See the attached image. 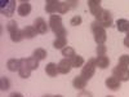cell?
<instances>
[{
  "label": "cell",
  "mask_w": 129,
  "mask_h": 97,
  "mask_svg": "<svg viewBox=\"0 0 129 97\" xmlns=\"http://www.w3.org/2000/svg\"><path fill=\"white\" fill-rule=\"evenodd\" d=\"M116 29L119 32H128L129 31V21L128 19H117L116 21Z\"/></svg>",
  "instance_id": "obj_18"
},
{
  "label": "cell",
  "mask_w": 129,
  "mask_h": 97,
  "mask_svg": "<svg viewBox=\"0 0 129 97\" xmlns=\"http://www.w3.org/2000/svg\"><path fill=\"white\" fill-rule=\"evenodd\" d=\"M14 9H16V2H13V0H5V2L3 0V2H0V12H2L3 16L5 17L13 16Z\"/></svg>",
  "instance_id": "obj_6"
},
{
  "label": "cell",
  "mask_w": 129,
  "mask_h": 97,
  "mask_svg": "<svg viewBox=\"0 0 129 97\" xmlns=\"http://www.w3.org/2000/svg\"><path fill=\"white\" fill-rule=\"evenodd\" d=\"M112 75L120 82H128L129 80V67L121 66V65L117 63V66H115L112 70Z\"/></svg>",
  "instance_id": "obj_5"
},
{
  "label": "cell",
  "mask_w": 129,
  "mask_h": 97,
  "mask_svg": "<svg viewBox=\"0 0 129 97\" xmlns=\"http://www.w3.org/2000/svg\"><path fill=\"white\" fill-rule=\"evenodd\" d=\"M124 45H125L126 48H129V31L126 32V36H125V39H124Z\"/></svg>",
  "instance_id": "obj_32"
},
{
  "label": "cell",
  "mask_w": 129,
  "mask_h": 97,
  "mask_svg": "<svg viewBox=\"0 0 129 97\" xmlns=\"http://www.w3.org/2000/svg\"><path fill=\"white\" fill-rule=\"evenodd\" d=\"M10 88V82L8 78L5 77H2V79H0V89L2 91H8Z\"/></svg>",
  "instance_id": "obj_27"
},
{
  "label": "cell",
  "mask_w": 129,
  "mask_h": 97,
  "mask_svg": "<svg viewBox=\"0 0 129 97\" xmlns=\"http://www.w3.org/2000/svg\"><path fill=\"white\" fill-rule=\"evenodd\" d=\"M90 29H92V32H93V36H94V40L97 44H105V41L107 39V34H106V29L102 27L97 21L90 23Z\"/></svg>",
  "instance_id": "obj_2"
},
{
  "label": "cell",
  "mask_w": 129,
  "mask_h": 97,
  "mask_svg": "<svg viewBox=\"0 0 129 97\" xmlns=\"http://www.w3.org/2000/svg\"><path fill=\"white\" fill-rule=\"evenodd\" d=\"M58 72L59 74H69L72 69L71 66V61L69 58H62L59 62H58Z\"/></svg>",
  "instance_id": "obj_10"
},
{
  "label": "cell",
  "mask_w": 129,
  "mask_h": 97,
  "mask_svg": "<svg viewBox=\"0 0 129 97\" xmlns=\"http://www.w3.org/2000/svg\"><path fill=\"white\" fill-rule=\"evenodd\" d=\"M119 65L128 67V66H129V55H123V56H120V58H119Z\"/></svg>",
  "instance_id": "obj_29"
},
{
  "label": "cell",
  "mask_w": 129,
  "mask_h": 97,
  "mask_svg": "<svg viewBox=\"0 0 129 97\" xmlns=\"http://www.w3.org/2000/svg\"><path fill=\"white\" fill-rule=\"evenodd\" d=\"M81 17L80 16H74L72 18H71V21H70V25H72V26H79V25H81Z\"/></svg>",
  "instance_id": "obj_31"
},
{
  "label": "cell",
  "mask_w": 129,
  "mask_h": 97,
  "mask_svg": "<svg viewBox=\"0 0 129 97\" xmlns=\"http://www.w3.org/2000/svg\"><path fill=\"white\" fill-rule=\"evenodd\" d=\"M107 97H114V96H107Z\"/></svg>",
  "instance_id": "obj_38"
},
{
  "label": "cell",
  "mask_w": 129,
  "mask_h": 97,
  "mask_svg": "<svg viewBox=\"0 0 129 97\" xmlns=\"http://www.w3.org/2000/svg\"><path fill=\"white\" fill-rule=\"evenodd\" d=\"M44 97H53V96H50V94H47V96H44Z\"/></svg>",
  "instance_id": "obj_37"
},
{
  "label": "cell",
  "mask_w": 129,
  "mask_h": 97,
  "mask_svg": "<svg viewBox=\"0 0 129 97\" xmlns=\"http://www.w3.org/2000/svg\"><path fill=\"white\" fill-rule=\"evenodd\" d=\"M58 7H59V2H57V0H47L45 2V12L52 16V14L58 12Z\"/></svg>",
  "instance_id": "obj_11"
},
{
  "label": "cell",
  "mask_w": 129,
  "mask_h": 97,
  "mask_svg": "<svg viewBox=\"0 0 129 97\" xmlns=\"http://www.w3.org/2000/svg\"><path fill=\"white\" fill-rule=\"evenodd\" d=\"M70 61H71V66L72 67H76L78 69V67H83L84 66V58L81 56H78L76 55L75 57H72Z\"/></svg>",
  "instance_id": "obj_22"
},
{
  "label": "cell",
  "mask_w": 129,
  "mask_h": 97,
  "mask_svg": "<svg viewBox=\"0 0 129 97\" xmlns=\"http://www.w3.org/2000/svg\"><path fill=\"white\" fill-rule=\"evenodd\" d=\"M95 21L98 22L102 27L107 29V27H111L112 23H114V19H112V16L110 13V10H107V9H103L101 14L98 17H95Z\"/></svg>",
  "instance_id": "obj_4"
},
{
  "label": "cell",
  "mask_w": 129,
  "mask_h": 97,
  "mask_svg": "<svg viewBox=\"0 0 129 97\" xmlns=\"http://www.w3.org/2000/svg\"><path fill=\"white\" fill-rule=\"evenodd\" d=\"M31 71H32V70L30 69V66L27 65L26 58H21V66H19V70H18L19 77L23 78V79H27V78H30Z\"/></svg>",
  "instance_id": "obj_9"
},
{
  "label": "cell",
  "mask_w": 129,
  "mask_h": 97,
  "mask_svg": "<svg viewBox=\"0 0 129 97\" xmlns=\"http://www.w3.org/2000/svg\"><path fill=\"white\" fill-rule=\"evenodd\" d=\"M53 97H63V96H61V94H57V96H53Z\"/></svg>",
  "instance_id": "obj_36"
},
{
  "label": "cell",
  "mask_w": 129,
  "mask_h": 97,
  "mask_svg": "<svg viewBox=\"0 0 129 97\" xmlns=\"http://www.w3.org/2000/svg\"><path fill=\"white\" fill-rule=\"evenodd\" d=\"M26 61H27V65L30 66V69L31 70H38V67H39V61L35 58V57H28V58H26Z\"/></svg>",
  "instance_id": "obj_25"
},
{
  "label": "cell",
  "mask_w": 129,
  "mask_h": 97,
  "mask_svg": "<svg viewBox=\"0 0 129 97\" xmlns=\"http://www.w3.org/2000/svg\"><path fill=\"white\" fill-rule=\"evenodd\" d=\"M22 39H25L23 34H22V30H17V31L10 34V40H12L13 43H19Z\"/></svg>",
  "instance_id": "obj_24"
},
{
  "label": "cell",
  "mask_w": 129,
  "mask_h": 97,
  "mask_svg": "<svg viewBox=\"0 0 129 97\" xmlns=\"http://www.w3.org/2000/svg\"><path fill=\"white\" fill-rule=\"evenodd\" d=\"M49 27L57 38H67V30L62 25V18L58 14H52L49 18Z\"/></svg>",
  "instance_id": "obj_1"
},
{
  "label": "cell",
  "mask_w": 129,
  "mask_h": 97,
  "mask_svg": "<svg viewBox=\"0 0 129 97\" xmlns=\"http://www.w3.org/2000/svg\"><path fill=\"white\" fill-rule=\"evenodd\" d=\"M78 97H92V94H90L89 92H85V91H84V92H81Z\"/></svg>",
  "instance_id": "obj_34"
},
{
  "label": "cell",
  "mask_w": 129,
  "mask_h": 97,
  "mask_svg": "<svg viewBox=\"0 0 129 97\" xmlns=\"http://www.w3.org/2000/svg\"><path fill=\"white\" fill-rule=\"evenodd\" d=\"M34 27H35V30L38 31V34H41V35H43V34H47L48 30H49L47 22L44 21V18H41V17L35 18V21H34Z\"/></svg>",
  "instance_id": "obj_8"
},
{
  "label": "cell",
  "mask_w": 129,
  "mask_h": 97,
  "mask_svg": "<svg viewBox=\"0 0 129 97\" xmlns=\"http://www.w3.org/2000/svg\"><path fill=\"white\" fill-rule=\"evenodd\" d=\"M32 57H35L38 61H41V60H45L47 58V51L43 49V48H36L32 53Z\"/></svg>",
  "instance_id": "obj_21"
},
{
  "label": "cell",
  "mask_w": 129,
  "mask_h": 97,
  "mask_svg": "<svg viewBox=\"0 0 129 97\" xmlns=\"http://www.w3.org/2000/svg\"><path fill=\"white\" fill-rule=\"evenodd\" d=\"M45 72H47L48 77H50V78H56L57 75L59 74V72H58V66H57L54 62H49L47 66H45Z\"/></svg>",
  "instance_id": "obj_16"
},
{
  "label": "cell",
  "mask_w": 129,
  "mask_h": 97,
  "mask_svg": "<svg viewBox=\"0 0 129 97\" xmlns=\"http://www.w3.org/2000/svg\"><path fill=\"white\" fill-rule=\"evenodd\" d=\"M69 5H70V8H71V9H72V8H76L78 2H76V0H72V2H69Z\"/></svg>",
  "instance_id": "obj_33"
},
{
  "label": "cell",
  "mask_w": 129,
  "mask_h": 97,
  "mask_svg": "<svg viewBox=\"0 0 129 97\" xmlns=\"http://www.w3.org/2000/svg\"><path fill=\"white\" fill-rule=\"evenodd\" d=\"M62 56L64 57V58H69V60H71L72 57H75L76 56V53H75V51H74V48H71V47H64L63 49H62Z\"/></svg>",
  "instance_id": "obj_23"
},
{
  "label": "cell",
  "mask_w": 129,
  "mask_h": 97,
  "mask_svg": "<svg viewBox=\"0 0 129 97\" xmlns=\"http://www.w3.org/2000/svg\"><path fill=\"white\" fill-rule=\"evenodd\" d=\"M97 56H106V52H107V48L105 44H100V45H97Z\"/></svg>",
  "instance_id": "obj_30"
},
{
  "label": "cell",
  "mask_w": 129,
  "mask_h": 97,
  "mask_svg": "<svg viewBox=\"0 0 129 97\" xmlns=\"http://www.w3.org/2000/svg\"><path fill=\"white\" fill-rule=\"evenodd\" d=\"M7 30H8L9 34H12V32L18 30V23L16 22V21H9V22L7 23Z\"/></svg>",
  "instance_id": "obj_28"
},
{
  "label": "cell",
  "mask_w": 129,
  "mask_h": 97,
  "mask_svg": "<svg viewBox=\"0 0 129 97\" xmlns=\"http://www.w3.org/2000/svg\"><path fill=\"white\" fill-rule=\"evenodd\" d=\"M19 66H21V60L18 58H10L7 62V67L9 71H18Z\"/></svg>",
  "instance_id": "obj_19"
},
{
  "label": "cell",
  "mask_w": 129,
  "mask_h": 97,
  "mask_svg": "<svg viewBox=\"0 0 129 97\" xmlns=\"http://www.w3.org/2000/svg\"><path fill=\"white\" fill-rule=\"evenodd\" d=\"M53 47L56 49H63L67 47V38H56V40L53 41Z\"/></svg>",
  "instance_id": "obj_20"
},
{
  "label": "cell",
  "mask_w": 129,
  "mask_h": 97,
  "mask_svg": "<svg viewBox=\"0 0 129 97\" xmlns=\"http://www.w3.org/2000/svg\"><path fill=\"white\" fill-rule=\"evenodd\" d=\"M87 82H88V80H85L81 75H79V77H75V78H74L72 85H74V88L80 89V91H84L85 87H87Z\"/></svg>",
  "instance_id": "obj_14"
},
{
  "label": "cell",
  "mask_w": 129,
  "mask_h": 97,
  "mask_svg": "<svg viewBox=\"0 0 129 97\" xmlns=\"http://www.w3.org/2000/svg\"><path fill=\"white\" fill-rule=\"evenodd\" d=\"M17 12L21 17H26L30 14L31 12V4L28 2H21L19 5H18V9H17Z\"/></svg>",
  "instance_id": "obj_13"
},
{
  "label": "cell",
  "mask_w": 129,
  "mask_h": 97,
  "mask_svg": "<svg viewBox=\"0 0 129 97\" xmlns=\"http://www.w3.org/2000/svg\"><path fill=\"white\" fill-rule=\"evenodd\" d=\"M105 84H106V87L109 89H111V91H119L120 89V80H117L114 75L107 78Z\"/></svg>",
  "instance_id": "obj_12"
},
{
  "label": "cell",
  "mask_w": 129,
  "mask_h": 97,
  "mask_svg": "<svg viewBox=\"0 0 129 97\" xmlns=\"http://www.w3.org/2000/svg\"><path fill=\"white\" fill-rule=\"evenodd\" d=\"M88 7H89L90 14L94 16V17H98L101 14V12L103 10V8L101 7L100 0H88Z\"/></svg>",
  "instance_id": "obj_7"
},
{
  "label": "cell",
  "mask_w": 129,
  "mask_h": 97,
  "mask_svg": "<svg viewBox=\"0 0 129 97\" xmlns=\"http://www.w3.org/2000/svg\"><path fill=\"white\" fill-rule=\"evenodd\" d=\"M9 97H23V94H21V93H18V92H13V93H10Z\"/></svg>",
  "instance_id": "obj_35"
},
{
  "label": "cell",
  "mask_w": 129,
  "mask_h": 97,
  "mask_svg": "<svg viewBox=\"0 0 129 97\" xmlns=\"http://www.w3.org/2000/svg\"><path fill=\"white\" fill-rule=\"evenodd\" d=\"M70 5H69V2H59V7H58V13L59 14H64L67 13V10H70Z\"/></svg>",
  "instance_id": "obj_26"
},
{
  "label": "cell",
  "mask_w": 129,
  "mask_h": 97,
  "mask_svg": "<svg viewBox=\"0 0 129 97\" xmlns=\"http://www.w3.org/2000/svg\"><path fill=\"white\" fill-rule=\"evenodd\" d=\"M95 58H89L88 62L84 65L81 67V77L85 79V80H90L93 78V75L95 72Z\"/></svg>",
  "instance_id": "obj_3"
},
{
  "label": "cell",
  "mask_w": 129,
  "mask_h": 97,
  "mask_svg": "<svg viewBox=\"0 0 129 97\" xmlns=\"http://www.w3.org/2000/svg\"><path fill=\"white\" fill-rule=\"evenodd\" d=\"M110 65V58L107 56H97L95 58V66L100 67V69H107Z\"/></svg>",
  "instance_id": "obj_15"
},
{
  "label": "cell",
  "mask_w": 129,
  "mask_h": 97,
  "mask_svg": "<svg viewBox=\"0 0 129 97\" xmlns=\"http://www.w3.org/2000/svg\"><path fill=\"white\" fill-rule=\"evenodd\" d=\"M22 34L25 39H34L38 35V31L35 30L34 26H25V29L22 30Z\"/></svg>",
  "instance_id": "obj_17"
}]
</instances>
